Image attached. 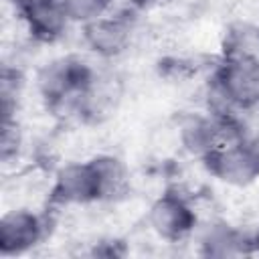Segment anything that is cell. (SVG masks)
<instances>
[{
	"label": "cell",
	"instance_id": "obj_1",
	"mask_svg": "<svg viewBox=\"0 0 259 259\" xmlns=\"http://www.w3.org/2000/svg\"><path fill=\"white\" fill-rule=\"evenodd\" d=\"M259 105V61L221 59L206 85V111L237 115Z\"/></svg>",
	"mask_w": 259,
	"mask_h": 259
},
{
	"label": "cell",
	"instance_id": "obj_2",
	"mask_svg": "<svg viewBox=\"0 0 259 259\" xmlns=\"http://www.w3.org/2000/svg\"><path fill=\"white\" fill-rule=\"evenodd\" d=\"M95 67L79 55H63L45 63L36 73V91L55 115L75 117L77 101L89 85Z\"/></svg>",
	"mask_w": 259,
	"mask_h": 259
},
{
	"label": "cell",
	"instance_id": "obj_3",
	"mask_svg": "<svg viewBox=\"0 0 259 259\" xmlns=\"http://www.w3.org/2000/svg\"><path fill=\"white\" fill-rule=\"evenodd\" d=\"M176 132L180 148L198 160L227 142L243 140L239 115H221L206 109L182 115Z\"/></svg>",
	"mask_w": 259,
	"mask_h": 259
},
{
	"label": "cell",
	"instance_id": "obj_4",
	"mask_svg": "<svg viewBox=\"0 0 259 259\" xmlns=\"http://www.w3.org/2000/svg\"><path fill=\"white\" fill-rule=\"evenodd\" d=\"M150 231L166 243H182L198 231V214L194 204L182 192L168 188L158 194L146 212Z\"/></svg>",
	"mask_w": 259,
	"mask_h": 259
},
{
	"label": "cell",
	"instance_id": "obj_5",
	"mask_svg": "<svg viewBox=\"0 0 259 259\" xmlns=\"http://www.w3.org/2000/svg\"><path fill=\"white\" fill-rule=\"evenodd\" d=\"M136 20L134 14L109 10L85 24H81L83 45L99 59L113 61L125 55L134 42Z\"/></svg>",
	"mask_w": 259,
	"mask_h": 259
},
{
	"label": "cell",
	"instance_id": "obj_6",
	"mask_svg": "<svg viewBox=\"0 0 259 259\" xmlns=\"http://www.w3.org/2000/svg\"><path fill=\"white\" fill-rule=\"evenodd\" d=\"M200 162L208 176H212L225 186L247 188L259 180V162L243 140L219 146Z\"/></svg>",
	"mask_w": 259,
	"mask_h": 259
},
{
	"label": "cell",
	"instance_id": "obj_7",
	"mask_svg": "<svg viewBox=\"0 0 259 259\" xmlns=\"http://www.w3.org/2000/svg\"><path fill=\"white\" fill-rule=\"evenodd\" d=\"M49 231L47 217L32 208H10L0 217V255L20 257L38 247Z\"/></svg>",
	"mask_w": 259,
	"mask_h": 259
},
{
	"label": "cell",
	"instance_id": "obj_8",
	"mask_svg": "<svg viewBox=\"0 0 259 259\" xmlns=\"http://www.w3.org/2000/svg\"><path fill=\"white\" fill-rule=\"evenodd\" d=\"M123 99V83L111 71L95 69L89 85L81 93L75 109V117L83 123L99 125L115 115Z\"/></svg>",
	"mask_w": 259,
	"mask_h": 259
},
{
	"label": "cell",
	"instance_id": "obj_9",
	"mask_svg": "<svg viewBox=\"0 0 259 259\" xmlns=\"http://www.w3.org/2000/svg\"><path fill=\"white\" fill-rule=\"evenodd\" d=\"M49 200L55 206H87L99 202L97 182L89 160L59 166L53 174Z\"/></svg>",
	"mask_w": 259,
	"mask_h": 259
},
{
	"label": "cell",
	"instance_id": "obj_10",
	"mask_svg": "<svg viewBox=\"0 0 259 259\" xmlns=\"http://www.w3.org/2000/svg\"><path fill=\"white\" fill-rule=\"evenodd\" d=\"M198 253L202 257L214 259H231L253 255V235L227 223V221H212L198 231L196 237Z\"/></svg>",
	"mask_w": 259,
	"mask_h": 259
},
{
	"label": "cell",
	"instance_id": "obj_11",
	"mask_svg": "<svg viewBox=\"0 0 259 259\" xmlns=\"http://www.w3.org/2000/svg\"><path fill=\"white\" fill-rule=\"evenodd\" d=\"M16 14L22 20L26 32L38 42L59 40L73 22L67 12L65 0H40Z\"/></svg>",
	"mask_w": 259,
	"mask_h": 259
},
{
	"label": "cell",
	"instance_id": "obj_12",
	"mask_svg": "<svg viewBox=\"0 0 259 259\" xmlns=\"http://www.w3.org/2000/svg\"><path fill=\"white\" fill-rule=\"evenodd\" d=\"M95 174L99 202H119L132 190V174L125 162L115 154H95L89 158Z\"/></svg>",
	"mask_w": 259,
	"mask_h": 259
},
{
	"label": "cell",
	"instance_id": "obj_13",
	"mask_svg": "<svg viewBox=\"0 0 259 259\" xmlns=\"http://www.w3.org/2000/svg\"><path fill=\"white\" fill-rule=\"evenodd\" d=\"M221 59L259 61V24L251 20L231 22L221 38Z\"/></svg>",
	"mask_w": 259,
	"mask_h": 259
},
{
	"label": "cell",
	"instance_id": "obj_14",
	"mask_svg": "<svg viewBox=\"0 0 259 259\" xmlns=\"http://www.w3.org/2000/svg\"><path fill=\"white\" fill-rule=\"evenodd\" d=\"M24 136L18 119H0V158L4 164L18 160L22 152Z\"/></svg>",
	"mask_w": 259,
	"mask_h": 259
},
{
	"label": "cell",
	"instance_id": "obj_15",
	"mask_svg": "<svg viewBox=\"0 0 259 259\" xmlns=\"http://www.w3.org/2000/svg\"><path fill=\"white\" fill-rule=\"evenodd\" d=\"M67 12L73 22L85 24L105 12H109V0H65Z\"/></svg>",
	"mask_w": 259,
	"mask_h": 259
},
{
	"label": "cell",
	"instance_id": "obj_16",
	"mask_svg": "<svg viewBox=\"0 0 259 259\" xmlns=\"http://www.w3.org/2000/svg\"><path fill=\"white\" fill-rule=\"evenodd\" d=\"M150 0H109V10L115 12H127V14H136L140 8H144Z\"/></svg>",
	"mask_w": 259,
	"mask_h": 259
},
{
	"label": "cell",
	"instance_id": "obj_17",
	"mask_svg": "<svg viewBox=\"0 0 259 259\" xmlns=\"http://www.w3.org/2000/svg\"><path fill=\"white\" fill-rule=\"evenodd\" d=\"M243 142L247 144V148L251 150V154L257 158V162H259V130H253V132H249L245 138H243Z\"/></svg>",
	"mask_w": 259,
	"mask_h": 259
},
{
	"label": "cell",
	"instance_id": "obj_18",
	"mask_svg": "<svg viewBox=\"0 0 259 259\" xmlns=\"http://www.w3.org/2000/svg\"><path fill=\"white\" fill-rule=\"evenodd\" d=\"M8 2L14 6L16 12H20V10H24V8H28V6H32V4H36L40 0H8Z\"/></svg>",
	"mask_w": 259,
	"mask_h": 259
},
{
	"label": "cell",
	"instance_id": "obj_19",
	"mask_svg": "<svg viewBox=\"0 0 259 259\" xmlns=\"http://www.w3.org/2000/svg\"><path fill=\"white\" fill-rule=\"evenodd\" d=\"M251 235H253V255H259V227Z\"/></svg>",
	"mask_w": 259,
	"mask_h": 259
}]
</instances>
